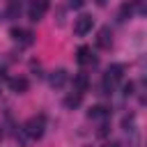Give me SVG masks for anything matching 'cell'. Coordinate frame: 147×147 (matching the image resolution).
I'll return each mask as SVG.
<instances>
[{
  "instance_id": "obj_6",
  "label": "cell",
  "mask_w": 147,
  "mask_h": 147,
  "mask_svg": "<svg viewBox=\"0 0 147 147\" xmlns=\"http://www.w3.org/2000/svg\"><path fill=\"white\" fill-rule=\"evenodd\" d=\"M96 46L103 48V51H108V48L113 46V32H110V28H101V30H99V34H96Z\"/></svg>"
},
{
  "instance_id": "obj_12",
  "label": "cell",
  "mask_w": 147,
  "mask_h": 147,
  "mask_svg": "<svg viewBox=\"0 0 147 147\" xmlns=\"http://www.w3.org/2000/svg\"><path fill=\"white\" fill-rule=\"evenodd\" d=\"M90 117H110V110L106 108V106H94V108H90V113H87Z\"/></svg>"
},
{
  "instance_id": "obj_9",
  "label": "cell",
  "mask_w": 147,
  "mask_h": 147,
  "mask_svg": "<svg viewBox=\"0 0 147 147\" xmlns=\"http://www.w3.org/2000/svg\"><path fill=\"white\" fill-rule=\"evenodd\" d=\"M28 87H30L28 78H23V76L9 78V90H11V92H16V94H23V92H28Z\"/></svg>"
},
{
  "instance_id": "obj_1",
  "label": "cell",
  "mask_w": 147,
  "mask_h": 147,
  "mask_svg": "<svg viewBox=\"0 0 147 147\" xmlns=\"http://www.w3.org/2000/svg\"><path fill=\"white\" fill-rule=\"evenodd\" d=\"M44 129H46V115H32L25 124H23V131H25V136L28 138H32V140H39L41 136H44Z\"/></svg>"
},
{
  "instance_id": "obj_13",
  "label": "cell",
  "mask_w": 147,
  "mask_h": 147,
  "mask_svg": "<svg viewBox=\"0 0 147 147\" xmlns=\"http://www.w3.org/2000/svg\"><path fill=\"white\" fill-rule=\"evenodd\" d=\"M80 99H83V94H78V92H76V94H69V96L64 99V106H67V108H76V106L80 103Z\"/></svg>"
},
{
  "instance_id": "obj_3",
  "label": "cell",
  "mask_w": 147,
  "mask_h": 147,
  "mask_svg": "<svg viewBox=\"0 0 147 147\" xmlns=\"http://www.w3.org/2000/svg\"><path fill=\"white\" fill-rule=\"evenodd\" d=\"M48 0H30V5H28V16H30V21H41L44 16H46V11H48Z\"/></svg>"
},
{
  "instance_id": "obj_14",
  "label": "cell",
  "mask_w": 147,
  "mask_h": 147,
  "mask_svg": "<svg viewBox=\"0 0 147 147\" xmlns=\"http://www.w3.org/2000/svg\"><path fill=\"white\" fill-rule=\"evenodd\" d=\"M126 16H131V5L126 2V5H122V9H119V21H126Z\"/></svg>"
},
{
  "instance_id": "obj_15",
  "label": "cell",
  "mask_w": 147,
  "mask_h": 147,
  "mask_svg": "<svg viewBox=\"0 0 147 147\" xmlns=\"http://www.w3.org/2000/svg\"><path fill=\"white\" fill-rule=\"evenodd\" d=\"M83 5H85V0H69V7L71 9H80Z\"/></svg>"
},
{
  "instance_id": "obj_16",
  "label": "cell",
  "mask_w": 147,
  "mask_h": 147,
  "mask_svg": "<svg viewBox=\"0 0 147 147\" xmlns=\"http://www.w3.org/2000/svg\"><path fill=\"white\" fill-rule=\"evenodd\" d=\"M103 147H122V145H119V142H106Z\"/></svg>"
},
{
  "instance_id": "obj_2",
  "label": "cell",
  "mask_w": 147,
  "mask_h": 147,
  "mask_svg": "<svg viewBox=\"0 0 147 147\" xmlns=\"http://www.w3.org/2000/svg\"><path fill=\"white\" fill-rule=\"evenodd\" d=\"M122 76H124V67H122V64H113V67H108V71L103 74V87L113 92V90L117 87V83L122 80Z\"/></svg>"
},
{
  "instance_id": "obj_8",
  "label": "cell",
  "mask_w": 147,
  "mask_h": 147,
  "mask_svg": "<svg viewBox=\"0 0 147 147\" xmlns=\"http://www.w3.org/2000/svg\"><path fill=\"white\" fill-rule=\"evenodd\" d=\"M67 78H69V74H67L64 69H55V71H51L48 83H51V87H62V85L67 83Z\"/></svg>"
},
{
  "instance_id": "obj_5",
  "label": "cell",
  "mask_w": 147,
  "mask_h": 147,
  "mask_svg": "<svg viewBox=\"0 0 147 147\" xmlns=\"http://www.w3.org/2000/svg\"><path fill=\"white\" fill-rule=\"evenodd\" d=\"M76 62H78L80 67H87V64H94L96 57H94V53H92L90 46H80V48L76 51Z\"/></svg>"
},
{
  "instance_id": "obj_4",
  "label": "cell",
  "mask_w": 147,
  "mask_h": 147,
  "mask_svg": "<svg viewBox=\"0 0 147 147\" xmlns=\"http://www.w3.org/2000/svg\"><path fill=\"white\" fill-rule=\"evenodd\" d=\"M92 25H94V18H92L90 14H80V16L76 18V23H74V32H76L78 37H85V34L92 30Z\"/></svg>"
},
{
  "instance_id": "obj_10",
  "label": "cell",
  "mask_w": 147,
  "mask_h": 147,
  "mask_svg": "<svg viewBox=\"0 0 147 147\" xmlns=\"http://www.w3.org/2000/svg\"><path fill=\"white\" fill-rule=\"evenodd\" d=\"M87 85H90L87 74H78V76L74 78V87H76V92H78V94H83V92L87 90Z\"/></svg>"
},
{
  "instance_id": "obj_7",
  "label": "cell",
  "mask_w": 147,
  "mask_h": 147,
  "mask_svg": "<svg viewBox=\"0 0 147 147\" xmlns=\"http://www.w3.org/2000/svg\"><path fill=\"white\" fill-rule=\"evenodd\" d=\"M9 37L14 41H21V44H30L32 41V32L30 30H23V28H11L9 30Z\"/></svg>"
},
{
  "instance_id": "obj_11",
  "label": "cell",
  "mask_w": 147,
  "mask_h": 147,
  "mask_svg": "<svg viewBox=\"0 0 147 147\" xmlns=\"http://www.w3.org/2000/svg\"><path fill=\"white\" fill-rule=\"evenodd\" d=\"M5 14H7L9 18H18V14H21V0H9Z\"/></svg>"
},
{
  "instance_id": "obj_17",
  "label": "cell",
  "mask_w": 147,
  "mask_h": 147,
  "mask_svg": "<svg viewBox=\"0 0 147 147\" xmlns=\"http://www.w3.org/2000/svg\"><path fill=\"white\" fill-rule=\"evenodd\" d=\"M96 5H106V0H96Z\"/></svg>"
},
{
  "instance_id": "obj_18",
  "label": "cell",
  "mask_w": 147,
  "mask_h": 147,
  "mask_svg": "<svg viewBox=\"0 0 147 147\" xmlns=\"http://www.w3.org/2000/svg\"><path fill=\"white\" fill-rule=\"evenodd\" d=\"M0 138H2V131H0Z\"/></svg>"
}]
</instances>
